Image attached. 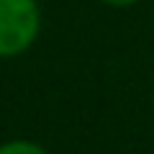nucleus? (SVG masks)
Segmentation results:
<instances>
[{
	"label": "nucleus",
	"instance_id": "f257e3e1",
	"mask_svg": "<svg viewBox=\"0 0 154 154\" xmlns=\"http://www.w3.org/2000/svg\"><path fill=\"white\" fill-rule=\"evenodd\" d=\"M38 33L36 0H0V57L26 51Z\"/></svg>",
	"mask_w": 154,
	"mask_h": 154
},
{
	"label": "nucleus",
	"instance_id": "7ed1b4c3",
	"mask_svg": "<svg viewBox=\"0 0 154 154\" xmlns=\"http://www.w3.org/2000/svg\"><path fill=\"white\" fill-rule=\"evenodd\" d=\"M103 3H108V5H116V8H126V5H134L136 0H103Z\"/></svg>",
	"mask_w": 154,
	"mask_h": 154
},
{
	"label": "nucleus",
	"instance_id": "f03ea898",
	"mask_svg": "<svg viewBox=\"0 0 154 154\" xmlns=\"http://www.w3.org/2000/svg\"><path fill=\"white\" fill-rule=\"evenodd\" d=\"M0 154H46V152L31 141H11L0 146Z\"/></svg>",
	"mask_w": 154,
	"mask_h": 154
}]
</instances>
